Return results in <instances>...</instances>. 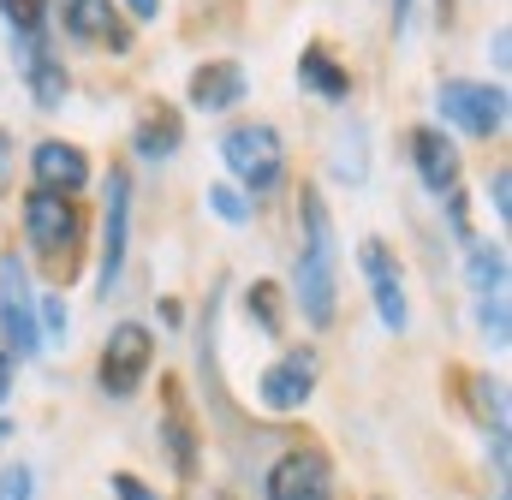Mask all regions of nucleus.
I'll return each mask as SVG.
<instances>
[{
  "label": "nucleus",
  "instance_id": "nucleus-1",
  "mask_svg": "<svg viewBox=\"0 0 512 500\" xmlns=\"http://www.w3.org/2000/svg\"><path fill=\"white\" fill-rule=\"evenodd\" d=\"M292 304L298 316L322 334L340 316V245H334V215L316 185L298 191V250H292Z\"/></svg>",
  "mask_w": 512,
  "mask_h": 500
},
{
  "label": "nucleus",
  "instance_id": "nucleus-2",
  "mask_svg": "<svg viewBox=\"0 0 512 500\" xmlns=\"http://www.w3.org/2000/svg\"><path fill=\"white\" fill-rule=\"evenodd\" d=\"M18 221H24L30 256H36L54 280H66V274L78 268L84 239H90V221H84V203H78V197H60V191H36V185H30Z\"/></svg>",
  "mask_w": 512,
  "mask_h": 500
},
{
  "label": "nucleus",
  "instance_id": "nucleus-3",
  "mask_svg": "<svg viewBox=\"0 0 512 500\" xmlns=\"http://www.w3.org/2000/svg\"><path fill=\"white\" fill-rule=\"evenodd\" d=\"M221 161H227L233 185L256 203V197L280 191V179H286V137L268 120H239L221 131Z\"/></svg>",
  "mask_w": 512,
  "mask_h": 500
},
{
  "label": "nucleus",
  "instance_id": "nucleus-4",
  "mask_svg": "<svg viewBox=\"0 0 512 500\" xmlns=\"http://www.w3.org/2000/svg\"><path fill=\"white\" fill-rule=\"evenodd\" d=\"M435 108H441V120L459 125V131L477 137V143L501 137V131H507V114H512L507 84H483V78H441Z\"/></svg>",
  "mask_w": 512,
  "mask_h": 500
},
{
  "label": "nucleus",
  "instance_id": "nucleus-5",
  "mask_svg": "<svg viewBox=\"0 0 512 500\" xmlns=\"http://www.w3.org/2000/svg\"><path fill=\"white\" fill-rule=\"evenodd\" d=\"M126 256H131V173L108 167L102 179V262H96V298H120L126 280Z\"/></svg>",
  "mask_w": 512,
  "mask_h": 500
},
{
  "label": "nucleus",
  "instance_id": "nucleus-6",
  "mask_svg": "<svg viewBox=\"0 0 512 500\" xmlns=\"http://www.w3.org/2000/svg\"><path fill=\"white\" fill-rule=\"evenodd\" d=\"M149 364H155V328L126 316V322L108 328V346H102V358H96V387H102L108 399H131V393L143 387Z\"/></svg>",
  "mask_w": 512,
  "mask_h": 500
},
{
  "label": "nucleus",
  "instance_id": "nucleus-7",
  "mask_svg": "<svg viewBox=\"0 0 512 500\" xmlns=\"http://www.w3.org/2000/svg\"><path fill=\"white\" fill-rule=\"evenodd\" d=\"M0 346L24 364L42 352V334H36V292H30V274H24V256L18 250H0Z\"/></svg>",
  "mask_w": 512,
  "mask_h": 500
},
{
  "label": "nucleus",
  "instance_id": "nucleus-8",
  "mask_svg": "<svg viewBox=\"0 0 512 500\" xmlns=\"http://www.w3.org/2000/svg\"><path fill=\"white\" fill-rule=\"evenodd\" d=\"M262 500H334V459L316 441L286 447L262 471Z\"/></svg>",
  "mask_w": 512,
  "mask_h": 500
},
{
  "label": "nucleus",
  "instance_id": "nucleus-9",
  "mask_svg": "<svg viewBox=\"0 0 512 500\" xmlns=\"http://www.w3.org/2000/svg\"><path fill=\"white\" fill-rule=\"evenodd\" d=\"M316 375H322V358H316L310 346H286L268 370L256 375V405H262V411H274V417H292V411H304V405H310Z\"/></svg>",
  "mask_w": 512,
  "mask_h": 500
},
{
  "label": "nucleus",
  "instance_id": "nucleus-10",
  "mask_svg": "<svg viewBox=\"0 0 512 500\" xmlns=\"http://www.w3.org/2000/svg\"><path fill=\"white\" fill-rule=\"evenodd\" d=\"M405 155H411V173H417V185L441 203L447 191H459V173H465V155H459V143L441 131V125H411L405 131Z\"/></svg>",
  "mask_w": 512,
  "mask_h": 500
},
{
  "label": "nucleus",
  "instance_id": "nucleus-11",
  "mask_svg": "<svg viewBox=\"0 0 512 500\" xmlns=\"http://www.w3.org/2000/svg\"><path fill=\"white\" fill-rule=\"evenodd\" d=\"M358 268L370 280V298H376V316H382L387 334H405L411 328V304H405V274H399V256L387 239H364L358 245Z\"/></svg>",
  "mask_w": 512,
  "mask_h": 500
},
{
  "label": "nucleus",
  "instance_id": "nucleus-12",
  "mask_svg": "<svg viewBox=\"0 0 512 500\" xmlns=\"http://www.w3.org/2000/svg\"><path fill=\"white\" fill-rule=\"evenodd\" d=\"M54 6H60V30H66V42L131 54V30H126V18H120L114 0H54Z\"/></svg>",
  "mask_w": 512,
  "mask_h": 500
},
{
  "label": "nucleus",
  "instance_id": "nucleus-13",
  "mask_svg": "<svg viewBox=\"0 0 512 500\" xmlns=\"http://www.w3.org/2000/svg\"><path fill=\"white\" fill-rule=\"evenodd\" d=\"M245 96H251V72H245L239 60H203V66H191V78H185V102H191L197 114H233Z\"/></svg>",
  "mask_w": 512,
  "mask_h": 500
},
{
  "label": "nucleus",
  "instance_id": "nucleus-14",
  "mask_svg": "<svg viewBox=\"0 0 512 500\" xmlns=\"http://www.w3.org/2000/svg\"><path fill=\"white\" fill-rule=\"evenodd\" d=\"M30 179H36V191L78 197V191L90 185V155H84L78 143H66V137H42V143L30 149Z\"/></svg>",
  "mask_w": 512,
  "mask_h": 500
},
{
  "label": "nucleus",
  "instance_id": "nucleus-15",
  "mask_svg": "<svg viewBox=\"0 0 512 500\" xmlns=\"http://www.w3.org/2000/svg\"><path fill=\"white\" fill-rule=\"evenodd\" d=\"M161 447H167V465L179 483L197 477V423H191V405L179 393V381H161Z\"/></svg>",
  "mask_w": 512,
  "mask_h": 500
},
{
  "label": "nucleus",
  "instance_id": "nucleus-16",
  "mask_svg": "<svg viewBox=\"0 0 512 500\" xmlns=\"http://www.w3.org/2000/svg\"><path fill=\"white\" fill-rule=\"evenodd\" d=\"M298 90H310L316 102H328V108H346L352 102V72L328 54V42H304L298 48Z\"/></svg>",
  "mask_w": 512,
  "mask_h": 500
},
{
  "label": "nucleus",
  "instance_id": "nucleus-17",
  "mask_svg": "<svg viewBox=\"0 0 512 500\" xmlns=\"http://www.w3.org/2000/svg\"><path fill=\"white\" fill-rule=\"evenodd\" d=\"M18 78H24V90H30V102H36L42 114L66 108V96H72V72L60 66L54 48H24V54H18Z\"/></svg>",
  "mask_w": 512,
  "mask_h": 500
},
{
  "label": "nucleus",
  "instance_id": "nucleus-18",
  "mask_svg": "<svg viewBox=\"0 0 512 500\" xmlns=\"http://www.w3.org/2000/svg\"><path fill=\"white\" fill-rule=\"evenodd\" d=\"M179 143H185V120H179L173 108H161V102L137 120V131H131V155H137V161H155V167L173 161Z\"/></svg>",
  "mask_w": 512,
  "mask_h": 500
},
{
  "label": "nucleus",
  "instance_id": "nucleus-19",
  "mask_svg": "<svg viewBox=\"0 0 512 500\" xmlns=\"http://www.w3.org/2000/svg\"><path fill=\"white\" fill-rule=\"evenodd\" d=\"M465 280L477 298H507V250L501 239H471L465 245Z\"/></svg>",
  "mask_w": 512,
  "mask_h": 500
},
{
  "label": "nucleus",
  "instance_id": "nucleus-20",
  "mask_svg": "<svg viewBox=\"0 0 512 500\" xmlns=\"http://www.w3.org/2000/svg\"><path fill=\"white\" fill-rule=\"evenodd\" d=\"M0 18H6L12 48H42L54 24V0H0Z\"/></svg>",
  "mask_w": 512,
  "mask_h": 500
},
{
  "label": "nucleus",
  "instance_id": "nucleus-21",
  "mask_svg": "<svg viewBox=\"0 0 512 500\" xmlns=\"http://www.w3.org/2000/svg\"><path fill=\"white\" fill-rule=\"evenodd\" d=\"M465 399H471V417L483 423V435H512L507 381H501V375H465Z\"/></svg>",
  "mask_w": 512,
  "mask_h": 500
},
{
  "label": "nucleus",
  "instance_id": "nucleus-22",
  "mask_svg": "<svg viewBox=\"0 0 512 500\" xmlns=\"http://www.w3.org/2000/svg\"><path fill=\"white\" fill-rule=\"evenodd\" d=\"M370 137H364V125L346 120V131L334 137V149H328V167H334V179H346V185H364L370 179V149H364Z\"/></svg>",
  "mask_w": 512,
  "mask_h": 500
},
{
  "label": "nucleus",
  "instance_id": "nucleus-23",
  "mask_svg": "<svg viewBox=\"0 0 512 500\" xmlns=\"http://www.w3.org/2000/svg\"><path fill=\"white\" fill-rule=\"evenodd\" d=\"M280 304H286V292L274 280H251L245 286V322H256V334H268V340H280V328H286Z\"/></svg>",
  "mask_w": 512,
  "mask_h": 500
},
{
  "label": "nucleus",
  "instance_id": "nucleus-24",
  "mask_svg": "<svg viewBox=\"0 0 512 500\" xmlns=\"http://www.w3.org/2000/svg\"><path fill=\"white\" fill-rule=\"evenodd\" d=\"M66 328H72L66 298H60V292H42V298H36V334H42V346H66Z\"/></svg>",
  "mask_w": 512,
  "mask_h": 500
},
{
  "label": "nucleus",
  "instance_id": "nucleus-25",
  "mask_svg": "<svg viewBox=\"0 0 512 500\" xmlns=\"http://www.w3.org/2000/svg\"><path fill=\"white\" fill-rule=\"evenodd\" d=\"M209 209H215L227 227H251V215H256V203L239 185H209Z\"/></svg>",
  "mask_w": 512,
  "mask_h": 500
},
{
  "label": "nucleus",
  "instance_id": "nucleus-26",
  "mask_svg": "<svg viewBox=\"0 0 512 500\" xmlns=\"http://www.w3.org/2000/svg\"><path fill=\"white\" fill-rule=\"evenodd\" d=\"M477 328H483V334H489V346H495V352H507V346H512L507 298H477Z\"/></svg>",
  "mask_w": 512,
  "mask_h": 500
},
{
  "label": "nucleus",
  "instance_id": "nucleus-27",
  "mask_svg": "<svg viewBox=\"0 0 512 500\" xmlns=\"http://www.w3.org/2000/svg\"><path fill=\"white\" fill-rule=\"evenodd\" d=\"M30 495H36V471H30V465L0 471V500H30Z\"/></svg>",
  "mask_w": 512,
  "mask_h": 500
},
{
  "label": "nucleus",
  "instance_id": "nucleus-28",
  "mask_svg": "<svg viewBox=\"0 0 512 500\" xmlns=\"http://www.w3.org/2000/svg\"><path fill=\"white\" fill-rule=\"evenodd\" d=\"M489 203H495V215H501V221H512V167H507V161L489 173Z\"/></svg>",
  "mask_w": 512,
  "mask_h": 500
},
{
  "label": "nucleus",
  "instance_id": "nucleus-29",
  "mask_svg": "<svg viewBox=\"0 0 512 500\" xmlns=\"http://www.w3.org/2000/svg\"><path fill=\"white\" fill-rule=\"evenodd\" d=\"M108 483H114V500H161L155 489H143V477H131V471H114Z\"/></svg>",
  "mask_w": 512,
  "mask_h": 500
},
{
  "label": "nucleus",
  "instance_id": "nucleus-30",
  "mask_svg": "<svg viewBox=\"0 0 512 500\" xmlns=\"http://www.w3.org/2000/svg\"><path fill=\"white\" fill-rule=\"evenodd\" d=\"M489 48H495V66L507 72V60H512V24H495V36H489Z\"/></svg>",
  "mask_w": 512,
  "mask_h": 500
},
{
  "label": "nucleus",
  "instance_id": "nucleus-31",
  "mask_svg": "<svg viewBox=\"0 0 512 500\" xmlns=\"http://www.w3.org/2000/svg\"><path fill=\"white\" fill-rule=\"evenodd\" d=\"M0 191H12V131L0 125Z\"/></svg>",
  "mask_w": 512,
  "mask_h": 500
},
{
  "label": "nucleus",
  "instance_id": "nucleus-32",
  "mask_svg": "<svg viewBox=\"0 0 512 500\" xmlns=\"http://www.w3.org/2000/svg\"><path fill=\"white\" fill-rule=\"evenodd\" d=\"M387 24H393V36H405V24H411V0H387Z\"/></svg>",
  "mask_w": 512,
  "mask_h": 500
},
{
  "label": "nucleus",
  "instance_id": "nucleus-33",
  "mask_svg": "<svg viewBox=\"0 0 512 500\" xmlns=\"http://www.w3.org/2000/svg\"><path fill=\"white\" fill-rule=\"evenodd\" d=\"M126 12L137 24H155V18H161V0H126Z\"/></svg>",
  "mask_w": 512,
  "mask_h": 500
},
{
  "label": "nucleus",
  "instance_id": "nucleus-34",
  "mask_svg": "<svg viewBox=\"0 0 512 500\" xmlns=\"http://www.w3.org/2000/svg\"><path fill=\"white\" fill-rule=\"evenodd\" d=\"M12 370H18V358L0 346V405H6V393H12Z\"/></svg>",
  "mask_w": 512,
  "mask_h": 500
},
{
  "label": "nucleus",
  "instance_id": "nucleus-35",
  "mask_svg": "<svg viewBox=\"0 0 512 500\" xmlns=\"http://www.w3.org/2000/svg\"><path fill=\"white\" fill-rule=\"evenodd\" d=\"M6 435H12V423H6V417H0V441H6Z\"/></svg>",
  "mask_w": 512,
  "mask_h": 500
},
{
  "label": "nucleus",
  "instance_id": "nucleus-36",
  "mask_svg": "<svg viewBox=\"0 0 512 500\" xmlns=\"http://www.w3.org/2000/svg\"><path fill=\"white\" fill-rule=\"evenodd\" d=\"M215 500H239V495H233V489H221V495H215Z\"/></svg>",
  "mask_w": 512,
  "mask_h": 500
},
{
  "label": "nucleus",
  "instance_id": "nucleus-37",
  "mask_svg": "<svg viewBox=\"0 0 512 500\" xmlns=\"http://www.w3.org/2000/svg\"><path fill=\"white\" fill-rule=\"evenodd\" d=\"M495 500H507V489H501V495H495Z\"/></svg>",
  "mask_w": 512,
  "mask_h": 500
}]
</instances>
